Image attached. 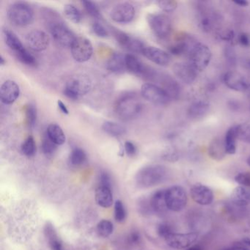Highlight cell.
Returning a JSON list of instances; mask_svg holds the SVG:
<instances>
[{"label": "cell", "instance_id": "20", "mask_svg": "<svg viewBox=\"0 0 250 250\" xmlns=\"http://www.w3.org/2000/svg\"><path fill=\"white\" fill-rule=\"evenodd\" d=\"M20 94V86L16 82L7 80L0 88V99L5 104H12Z\"/></svg>", "mask_w": 250, "mask_h": 250}, {"label": "cell", "instance_id": "48", "mask_svg": "<svg viewBox=\"0 0 250 250\" xmlns=\"http://www.w3.org/2000/svg\"><path fill=\"white\" fill-rule=\"evenodd\" d=\"M142 236L138 231L134 230L130 232L127 238V242L129 245L137 246L141 242Z\"/></svg>", "mask_w": 250, "mask_h": 250}, {"label": "cell", "instance_id": "45", "mask_svg": "<svg viewBox=\"0 0 250 250\" xmlns=\"http://www.w3.org/2000/svg\"><path fill=\"white\" fill-rule=\"evenodd\" d=\"M235 181L242 187H250V172H240L235 177Z\"/></svg>", "mask_w": 250, "mask_h": 250}, {"label": "cell", "instance_id": "57", "mask_svg": "<svg viewBox=\"0 0 250 250\" xmlns=\"http://www.w3.org/2000/svg\"><path fill=\"white\" fill-rule=\"evenodd\" d=\"M186 250H204V249H203L202 246L199 245V244H194V245L188 247V248Z\"/></svg>", "mask_w": 250, "mask_h": 250}, {"label": "cell", "instance_id": "7", "mask_svg": "<svg viewBox=\"0 0 250 250\" xmlns=\"http://www.w3.org/2000/svg\"><path fill=\"white\" fill-rule=\"evenodd\" d=\"M166 203L168 210L180 212L184 210L188 203V196L184 187L175 185L166 189Z\"/></svg>", "mask_w": 250, "mask_h": 250}, {"label": "cell", "instance_id": "19", "mask_svg": "<svg viewBox=\"0 0 250 250\" xmlns=\"http://www.w3.org/2000/svg\"><path fill=\"white\" fill-rule=\"evenodd\" d=\"M142 55L153 63L160 66H167L171 62V57L169 53L155 46H146Z\"/></svg>", "mask_w": 250, "mask_h": 250}, {"label": "cell", "instance_id": "59", "mask_svg": "<svg viewBox=\"0 0 250 250\" xmlns=\"http://www.w3.org/2000/svg\"><path fill=\"white\" fill-rule=\"evenodd\" d=\"M244 65H245L246 68L250 69V58H249V59H247V61H245Z\"/></svg>", "mask_w": 250, "mask_h": 250}, {"label": "cell", "instance_id": "52", "mask_svg": "<svg viewBox=\"0 0 250 250\" xmlns=\"http://www.w3.org/2000/svg\"><path fill=\"white\" fill-rule=\"evenodd\" d=\"M238 42L240 44L244 47L250 46V36L247 33H241L238 37Z\"/></svg>", "mask_w": 250, "mask_h": 250}, {"label": "cell", "instance_id": "16", "mask_svg": "<svg viewBox=\"0 0 250 250\" xmlns=\"http://www.w3.org/2000/svg\"><path fill=\"white\" fill-rule=\"evenodd\" d=\"M27 46L35 52H42L49 46L50 39L45 32L42 30H33L26 37Z\"/></svg>", "mask_w": 250, "mask_h": 250}, {"label": "cell", "instance_id": "25", "mask_svg": "<svg viewBox=\"0 0 250 250\" xmlns=\"http://www.w3.org/2000/svg\"><path fill=\"white\" fill-rule=\"evenodd\" d=\"M3 33L4 36H5V43L11 50L14 51L16 56L22 53L26 50L21 41L20 40V39L17 37V35L14 32L8 30V29H5L3 30Z\"/></svg>", "mask_w": 250, "mask_h": 250}, {"label": "cell", "instance_id": "38", "mask_svg": "<svg viewBox=\"0 0 250 250\" xmlns=\"http://www.w3.org/2000/svg\"><path fill=\"white\" fill-rule=\"evenodd\" d=\"M238 140L250 144V124L237 125Z\"/></svg>", "mask_w": 250, "mask_h": 250}, {"label": "cell", "instance_id": "12", "mask_svg": "<svg viewBox=\"0 0 250 250\" xmlns=\"http://www.w3.org/2000/svg\"><path fill=\"white\" fill-rule=\"evenodd\" d=\"M198 43L195 38L190 35H179L175 39V43L169 48V52L174 55L181 56V55H188L190 51Z\"/></svg>", "mask_w": 250, "mask_h": 250}, {"label": "cell", "instance_id": "31", "mask_svg": "<svg viewBox=\"0 0 250 250\" xmlns=\"http://www.w3.org/2000/svg\"><path fill=\"white\" fill-rule=\"evenodd\" d=\"M49 138L57 146H62L65 143L66 137L62 128L58 124H52L48 126L46 132Z\"/></svg>", "mask_w": 250, "mask_h": 250}, {"label": "cell", "instance_id": "27", "mask_svg": "<svg viewBox=\"0 0 250 250\" xmlns=\"http://www.w3.org/2000/svg\"><path fill=\"white\" fill-rule=\"evenodd\" d=\"M44 234L52 250H62V242L60 240L56 229L50 222H47L44 227Z\"/></svg>", "mask_w": 250, "mask_h": 250}, {"label": "cell", "instance_id": "15", "mask_svg": "<svg viewBox=\"0 0 250 250\" xmlns=\"http://www.w3.org/2000/svg\"><path fill=\"white\" fill-rule=\"evenodd\" d=\"M135 9L131 4L128 2L120 3L114 7L111 11L110 17L117 23H129L134 20Z\"/></svg>", "mask_w": 250, "mask_h": 250}, {"label": "cell", "instance_id": "54", "mask_svg": "<svg viewBox=\"0 0 250 250\" xmlns=\"http://www.w3.org/2000/svg\"><path fill=\"white\" fill-rule=\"evenodd\" d=\"M58 107L60 108V109H61V111L62 112V113L65 114V115H68V114L69 113V112H68V108L66 107L65 104H64L62 101H58Z\"/></svg>", "mask_w": 250, "mask_h": 250}, {"label": "cell", "instance_id": "58", "mask_svg": "<svg viewBox=\"0 0 250 250\" xmlns=\"http://www.w3.org/2000/svg\"><path fill=\"white\" fill-rule=\"evenodd\" d=\"M241 244L245 246L247 248H248V247H250V238H244V239L242 240V241H241Z\"/></svg>", "mask_w": 250, "mask_h": 250}, {"label": "cell", "instance_id": "8", "mask_svg": "<svg viewBox=\"0 0 250 250\" xmlns=\"http://www.w3.org/2000/svg\"><path fill=\"white\" fill-rule=\"evenodd\" d=\"M147 21L153 34L159 39H166L171 34L172 22L165 14H148Z\"/></svg>", "mask_w": 250, "mask_h": 250}, {"label": "cell", "instance_id": "6", "mask_svg": "<svg viewBox=\"0 0 250 250\" xmlns=\"http://www.w3.org/2000/svg\"><path fill=\"white\" fill-rule=\"evenodd\" d=\"M188 63L197 71H204L210 63L212 58V52L210 48L204 43H196L187 55Z\"/></svg>", "mask_w": 250, "mask_h": 250}, {"label": "cell", "instance_id": "55", "mask_svg": "<svg viewBox=\"0 0 250 250\" xmlns=\"http://www.w3.org/2000/svg\"><path fill=\"white\" fill-rule=\"evenodd\" d=\"M233 2L235 5L240 7H247L249 5V2L245 0H237V1H234Z\"/></svg>", "mask_w": 250, "mask_h": 250}, {"label": "cell", "instance_id": "30", "mask_svg": "<svg viewBox=\"0 0 250 250\" xmlns=\"http://www.w3.org/2000/svg\"><path fill=\"white\" fill-rule=\"evenodd\" d=\"M237 125L230 127L225 134V150L227 154L233 155L236 152Z\"/></svg>", "mask_w": 250, "mask_h": 250}, {"label": "cell", "instance_id": "5", "mask_svg": "<svg viewBox=\"0 0 250 250\" xmlns=\"http://www.w3.org/2000/svg\"><path fill=\"white\" fill-rule=\"evenodd\" d=\"M33 17V10L25 2H16L8 9V20L11 24L17 27H25L31 24Z\"/></svg>", "mask_w": 250, "mask_h": 250}, {"label": "cell", "instance_id": "32", "mask_svg": "<svg viewBox=\"0 0 250 250\" xmlns=\"http://www.w3.org/2000/svg\"><path fill=\"white\" fill-rule=\"evenodd\" d=\"M102 128L106 134L115 137H121L126 132V128L125 126L112 121H106L104 123Z\"/></svg>", "mask_w": 250, "mask_h": 250}, {"label": "cell", "instance_id": "10", "mask_svg": "<svg viewBox=\"0 0 250 250\" xmlns=\"http://www.w3.org/2000/svg\"><path fill=\"white\" fill-rule=\"evenodd\" d=\"M198 238L199 235L197 232H187V233L173 232L168 235L165 241L170 248L175 249V250H187L188 247L194 245Z\"/></svg>", "mask_w": 250, "mask_h": 250}, {"label": "cell", "instance_id": "50", "mask_svg": "<svg viewBox=\"0 0 250 250\" xmlns=\"http://www.w3.org/2000/svg\"><path fill=\"white\" fill-rule=\"evenodd\" d=\"M225 56L228 63L230 64L231 65H235L236 62V55L232 48L228 47L225 49Z\"/></svg>", "mask_w": 250, "mask_h": 250}, {"label": "cell", "instance_id": "40", "mask_svg": "<svg viewBox=\"0 0 250 250\" xmlns=\"http://www.w3.org/2000/svg\"><path fill=\"white\" fill-rule=\"evenodd\" d=\"M42 147L43 153L46 156H51L57 150V145L49 138L47 134L43 137V140H42Z\"/></svg>", "mask_w": 250, "mask_h": 250}, {"label": "cell", "instance_id": "1", "mask_svg": "<svg viewBox=\"0 0 250 250\" xmlns=\"http://www.w3.org/2000/svg\"><path fill=\"white\" fill-rule=\"evenodd\" d=\"M43 12L48 28L54 39L62 46L71 47L77 39L74 33L64 24L56 12L48 9Z\"/></svg>", "mask_w": 250, "mask_h": 250}, {"label": "cell", "instance_id": "9", "mask_svg": "<svg viewBox=\"0 0 250 250\" xmlns=\"http://www.w3.org/2000/svg\"><path fill=\"white\" fill-rule=\"evenodd\" d=\"M142 96L147 102L156 105H166L171 99L167 93L160 87L153 83H146L142 86Z\"/></svg>", "mask_w": 250, "mask_h": 250}, {"label": "cell", "instance_id": "56", "mask_svg": "<svg viewBox=\"0 0 250 250\" xmlns=\"http://www.w3.org/2000/svg\"><path fill=\"white\" fill-rule=\"evenodd\" d=\"M225 250H250V249L247 248L242 246H236V247H230V248L226 249Z\"/></svg>", "mask_w": 250, "mask_h": 250}, {"label": "cell", "instance_id": "53", "mask_svg": "<svg viewBox=\"0 0 250 250\" xmlns=\"http://www.w3.org/2000/svg\"><path fill=\"white\" fill-rule=\"evenodd\" d=\"M164 158L166 160L169 161V162H173V161L177 160L178 159V156L176 153H174L173 151H168L165 153Z\"/></svg>", "mask_w": 250, "mask_h": 250}, {"label": "cell", "instance_id": "47", "mask_svg": "<svg viewBox=\"0 0 250 250\" xmlns=\"http://www.w3.org/2000/svg\"><path fill=\"white\" fill-rule=\"evenodd\" d=\"M138 210H140V213L143 215H147L153 211L152 210L151 206H150V200H146L145 199L140 200L138 203Z\"/></svg>", "mask_w": 250, "mask_h": 250}, {"label": "cell", "instance_id": "23", "mask_svg": "<svg viewBox=\"0 0 250 250\" xmlns=\"http://www.w3.org/2000/svg\"><path fill=\"white\" fill-rule=\"evenodd\" d=\"M231 201L238 207H244L250 204V189L247 187H237L231 194Z\"/></svg>", "mask_w": 250, "mask_h": 250}, {"label": "cell", "instance_id": "49", "mask_svg": "<svg viewBox=\"0 0 250 250\" xmlns=\"http://www.w3.org/2000/svg\"><path fill=\"white\" fill-rule=\"evenodd\" d=\"M99 183H100L99 187H107L109 188L112 187V179H111L110 175L107 172H102L100 174Z\"/></svg>", "mask_w": 250, "mask_h": 250}, {"label": "cell", "instance_id": "42", "mask_svg": "<svg viewBox=\"0 0 250 250\" xmlns=\"http://www.w3.org/2000/svg\"><path fill=\"white\" fill-rule=\"evenodd\" d=\"M157 5L162 11L171 13L175 11L178 7V2L174 0H162L157 2Z\"/></svg>", "mask_w": 250, "mask_h": 250}, {"label": "cell", "instance_id": "17", "mask_svg": "<svg viewBox=\"0 0 250 250\" xmlns=\"http://www.w3.org/2000/svg\"><path fill=\"white\" fill-rule=\"evenodd\" d=\"M172 71L180 81L187 84H192L198 74L188 62H176L172 66Z\"/></svg>", "mask_w": 250, "mask_h": 250}, {"label": "cell", "instance_id": "26", "mask_svg": "<svg viewBox=\"0 0 250 250\" xmlns=\"http://www.w3.org/2000/svg\"><path fill=\"white\" fill-rule=\"evenodd\" d=\"M107 69L115 74H122L126 69L125 56L120 53H115L111 56L107 62Z\"/></svg>", "mask_w": 250, "mask_h": 250}, {"label": "cell", "instance_id": "46", "mask_svg": "<svg viewBox=\"0 0 250 250\" xmlns=\"http://www.w3.org/2000/svg\"><path fill=\"white\" fill-rule=\"evenodd\" d=\"M93 31L94 32L95 34L97 35L98 36L101 38H106L109 36L108 30L105 28L104 26L102 23L99 21H95L93 24Z\"/></svg>", "mask_w": 250, "mask_h": 250}, {"label": "cell", "instance_id": "2", "mask_svg": "<svg viewBox=\"0 0 250 250\" xmlns=\"http://www.w3.org/2000/svg\"><path fill=\"white\" fill-rule=\"evenodd\" d=\"M143 109V104L138 95L132 92L121 95L115 102V110L123 121H131L137 118Z\"/></svg>", "mask_w": 250, "mask_h": 250}, {"label": "cell", "instance_id": "4", "mask_svg": "<svg viewBox=\"0 0 250 250\" xmlns=\"http://www.w3.org/2000/svg\"><path fill=\"white\" fill-rule=\"evenodd\" d=\"M92 88V82L88 76L78 74L71 77L65 84L63 93L69 99L76 100L87 94Z\"/></svg>", "mask_w": 250, "mask_h": 250}, {"label": "cell", "instance_id": "51", "mask_svg": "<svg viewBox=\"0 0 250 250\" xmlns=\"http://www.w3.org/2000/svg\"><path fill=\"white\" fill-rule=\"evenodd\" d=\"M125 153L128 156H134L137 153V147L134 143L130 141L125 142L124 145Z\"/></svg>", "mask_w": 250, "mask_h": 250}, {"label": "cell", "instance_id": "22", "mask_svg": "<svg viewBox=\"0 0 250 250\" xmlns=\"http://www.w3.org/2000/svg\"><path fill=\"white\" fill-rule=\"evenodd\" d=\"M166 189H159L155 191L150 198L152 210L157 214H164L168 210L166 203Z\"/></svg>", "mask_w": 250, "mask_h": 250}, {"label": "cell", "instance_id": "18", "mask_svg": "<svg viewBox=\"0 0 250 250\" xmlns=\"http://www.w3.org/2000/svg\"><path fill=\"white\" fill-rule=\"evenodd\" d=\"M225 85L236 92H244L249 88V84L244 75L236 71H228L224 76Z\"/></svg>", "mask_w": 250, "mask_h": 250}, {"label": "cell", "instance_id": "43", "mask_svg": "<svg viewBox=\"0 0 250 250\" xmlns=\"http://www.w3.org/2000/svg\"><path fill=\"white\" fill-rule=\"evenodd\" d=\"M156 232H157L158 235L164 239H165L168 235L175 232L172 227L167 223L159 224L156 228Z\"/></svg>", "mask_w": 250, "mask_h": 250}, {"label": "cell", "instance_id": "61", "mask_svg": "<svg viewBox=\"0 0 250 250\" xmlns=\"http://www.w3.org/2000/svg\"><path fill=\"white\" fill-rule=\"evenodd\" d=\"M247 165H248L250 167V157H249L248 159H247Z\"/></svg>", "mask_w": 250, "mask_h": 250}, {"label": "cell", "instance_id": "3", "mask_svg": "<svg viewBox=\"0 0 250 250\" xmlns=\"http://www.w3.org/2000/svg\"><path fill=\"white\" fill-rule=\"evenodd\" d=\"M167 176V169L160 165H149L142 168L136 175V184L140 188H150L162 184Z\"/></svg>", "mask_w": 250, "mask_h": 250}, {"label": "cell", "instance_id": "21", "mask_svg": "<svg viewBox=\"0 0 250 250\" xmlns=\"http://www.w3.org/2000/svg\"><path fill=\"white\" fill-rule=\"evenodd\" d=\"M154 81L159 82L161 87L167 93L171 99H178L180 95V86L170 76L157 73Z\"/></svg>", "mask_w": 250, "mask_h": 250}, {"label": "cell", "instance_id": "37", "mask_svg": "<svg viewBox=\"0 0 250 250\" xmlns=\"http://www.w3.org/2000/svg\"><path fill=\"white\" fill-rule=\"evenodd\" d=\"M26 121L30 128H33L36 125L37 120V109L33 104H29L25 109Z\"/></svg>", "mask_w": 250, "mask_h": 250}, {"label": "cell", "instance_id": "34", "mask_svg": "<svg viewBox=\"0 0 250 250\" xmlns=\"http://www.w3.org/2000/svg\"><path fill=\"white\" fill-rule=\"evenodd\" d=\"M64 14H65V17L73 22L76 23V24L81 22L82 18H83L81 13H80V10L76 8L74 5H71V4L65 5L64 7Z\"/></svg>", "mask_w": 250, "mask_h": 250}, {"label": "cell", "instance_id": "33", "mask_svg": "<svg viewBox=\"0 0 250 250\" xmlns=\"http://www.w3.org/2000/svg\"><path fill=\"white\" fill-rule=\"evenodd\" d=\"M96 230H97L99 236L107 238L109 235H112V232H113V224L110 221L104 219V220L101 221L98 223Z\"/></svg>", "mask_w": 250, "mask_h": 250}, {"label": "cell", "instance_id": "44", "mask_svg": "<svg viewBox=\"0 0 250 250\" xmlns=\"http://www.w3.org/2000/svg\"><path fill=\"white\" fill-rule=\"evenodd\" d=\"M213 16L204 15L201 17L200 21V28L202 30L209 32L213 26Z\"/></svg>", "mask_w": 250, "mask_h": 250}, {"label": "cell", "instance_id": "41", "mask_svg": "<svg viewBox=\"0 0 250 250\" xmlns=\"http://www.w3.org/2000/svg\"><path fill=\"white\" fill-rule=\"evenodd\" d=\"M82 3H83L84 8H85L86 11L93 18H102L100 11H99V8L94 2H90V1H83Z\"/></svg>", "mask_w": 250, "mask_h": 250}, {"label": "cell", "instance_id": "24", "mask_svg": "<svg viewBox=\"0 0 250 250\" xmlns=\"http://www.w3.org/2000/svg\"><path fill=\"white\" fill-rule=\"evenodd\" d=\"M95 198H96L97 204L104 208H108L113 204V195H112V189L107 187H98L96 190Z\"/></svg>", "mask_w": 250, "mask_h": 250}, {"label": "cell", "instance_id": "14", "mask_svg": "<svg viewBox=\"0 0 250 250\" xmlns=\"http://www.w3.org/2000/svg\"><path fill=\"white\" fill-rule=\"evenodd\" d=\"M190 194L193 201L200 206H209L214 200L213 191L202 184H194L190 189Z\"/></svg>", "mask_w": 250, "mask_h": 250}, {"label": "cell", "instance_id": "36", "mask_svg": "<svg viewBox=\"0 0 250 250\" xmlns=\"http://www.w3.org/2000/svg\"><path fill=\"white\" fill-rule=\"evenodd\" d=\"M21 151L28 157L34 156L36 153V144L33 136H29L21 146Z\"/></svg>", "mask_w": 250, "mask_h": 250}, {"label": "cell", "instance_id": "11", "mask_svg": "<svg viewBox=\"0 0 250 250\" xmlns=\"http://www.w3.org/2000/svg\"><path fill=\"white\" fill-rule=\"evenodd\" d=\"M73 58L79 62H84L91 58L93 53V45L88 39L78 37L71 47Z\"/></svg>", "mask_w": 250, "mask_h": 250}, {"label": "cell", "instance_id": "60", "mask_svg": "<svg viewBox=\"0 0 250 250\" xmlns=\"http://www.w3.org/2000/svg\"><path fill=\"white\" fill-rule=\"evenodd\" d=\"M5 60H4V58H2V56L0 57V64L1 65H5Z\"/></svg>", "mask_w": 250, "mask_h": 250}, {"label": "cell", "instance_id": "13", "mask_svg": "<svg viewBox=\"0 0 250 250\" xmlns=\"http://www.w3.org/2000/svg\"><path fill=\"white\" fill-rule=\"evenodd\" d=\"M113 34L117 42L124 49H127L130 52H134V53L135 52L136 53H143V51L144 50L146 46H145L144 43L141 41L131 37L127 33L118 30H113Z\"/></svg>", "mask_w": 250, "mask_h": 250}, {"label": "cell", "instance_id": "29", "mask_svg": "<svg viewBox=\"0 0 250 250\" xmlns=\"http://www.w3.org/2000/svg\"><path fill=\"white\" fill-rule=\"evenodd\" d=\"M210 105L205 100H197L192 104L188 108V116L193 119L202 118L208 113Z\"/></svg>", "mask_w": 250, "mask_h": 250}, {"label": "cell", "instance_id": "35", "mask_svg": "<svg viewBox=\"0 0 250 250\" xmlns=\"http://www.w3.org/2000/svg\"><path fill=\"white\" fill-rule=\"evenodd\" d=\"M86 159H87V155L83 149L80 147H75L73 149L70 156V162L71 165L74 166H80L85 162Z\"/></svg>", "mask_w": 250, "mask_h": 250}, {"label": "cell", "instance_id": "28", "mask_svg": "<svg viewBox=\"0 0 250 250\" xmlns=\"http://www.w3.org/2000/svg\"><path fill=\"white\" fill-rule=\"evenodd\" d=\"M208 152L209 156L213 160H222L227 154L225 143L220 139H214L209 145Z\"/></svg>", "mask_w": 250, "mask_h": 250}, {"label": "cell", "instance_id": "39", "mask_svg": "<svg viewBox=\"0 0 250 250\" xmlns=\"http://www.w3.org/2000/svg\"><path fill=\"white\" fill-rule=\"evenodd\" d=\"M126 210L121 200H117L115 203V219L116 222L122 223L126 219Z\"/></svg>", "mask_w": 250, "mask_h": 250}]
</instances>
